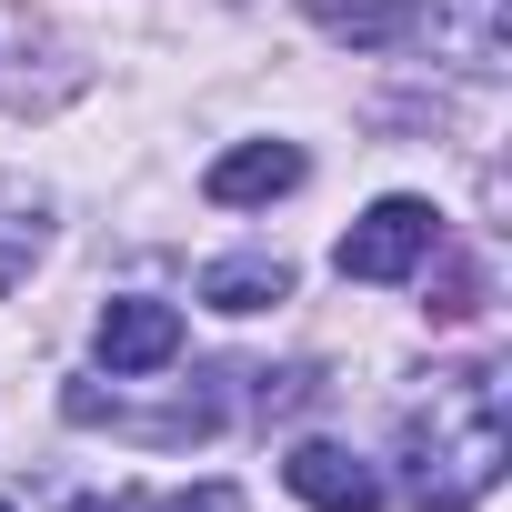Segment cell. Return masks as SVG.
<instances>
[{"instance_id": "obj_1", "label": "cell", "mask_w": 512, "mask_h": 512, "mask_svg": "<svg viewBox=\"0 0 512 512\" xmlns=\"http://www.w3.org/2000/svg\"><path fill=\"white\" fill-rule=\"evenodd\" d=\"M512 462L502 382L492 372H432V402L402 422V492L422 512H472Z\"/></svg>"}, {"instance_id": "obj_2", "label": "cell", "mask_w": 512, "mask_h": 512, "mask_svg": "<svg viewBox=\"0 0 512 512\" xmlns=\"http://www.w3.org/2000/svg\"><path fill=\"white\" fill-rule=\"evenodd\" d=\"M432 241H442V211L412 201V191H392V201H372L342 231V282H412Z\"/></svg>"}, {"instance_id": "obj_3", "label": "cell", "mask_w": 512, "mask_h": 512, "mask_svg": "<svg viewBox=\"0 0 512 512\" xmlns=\"http://www.w3.org/2000/svg\"><path fill=\"white\" fill-rule=\"evenodd\" d=\"M282 482H292L312 512H382V472L352 462L342 442H302V452L282 462Z\"/></svg>"}, {"instance_id": "obj_4", "label": "cell", "mask_w": 512, "mask_h": 512, "mask_svg": "<svg viewBox=\"0 0 512 512\" xmlns=\"http://www.w3.org/2000/svg\"><path fill=\"white\" fill-rule=\"evenodd\" d=\"M402 31H432V51H442V61L492 71V61H502V0H412Z\"/></svg>"}, {"instance_id": "obj_5", "label": "cell", "mask_w": 512, "mask_h": 512, "mask_svg": "<svg viewBox=\"0 0 512 512\" xmlns=\"http://www.w3.org/2000/svg\"><path fill=\"white\" fill-rule=\"evenodd\" d=\"M171 352H181V312L171 302H111L101 312V362L111 372H171Z\"/></svg>"}, {"instance_id": "obj_6", "label": "cell", "mask_w": 512, "mask_h": 512, "mask_svg": "<svg viewBox=\"0 0 512 512\" xmlns=\"http://www.w3.org/2000/svg\"><path fill=\"white\" fill-rule=\"evenodd\" d=\"M302 181V151L292 141H241V151H221L211 171H201V191L221 201V211H241V201H282Z\"/></svg>"}, {"instance_id": "obj_7", "label": "cell", "mask_w": 512, "mask_h": 512, "mask_svg": "<svg viewBox=\"0 0 512 512\" xmlns=\"http://www.w3.org/2000/svg\"><path fill=\"white\" fill-rule=\"evenodd\" d=\"M201 302H211V312H272V302H292V262H282V251L211 262V272H201Z\"/></svg>"}, {"instance_id": "obj_8", "label": "cell", "mask_w": 512, "mask_h": 512, "mask_svg": "<svg viewBox=\"0 0 512 512\" xmlns=\"http://www.w3.org/2000/svg\"><path fill=\"white\" fill-rule=\"evenodd\" d=\"M31 251H41V211H0V292L31 272Z\"/></svg>"}, {"instance_id": "obj_9", "label": "cell", "mask_w": 512, "mask_h": 512, "mask_svg": "<svg viewBox=\"0 0 512 512\" xmlns=\"http://www.w3.org/2000/svg\"><path fill=\"white\" fill-rule=\"evenodd\" d=\"M161 512H241V492H231V482H201V492H171Z\"/></svg>"}, {"instance_id": "obj_10", "label": "cell", "mask_w": 512, "mask_h": 512, "mask_svg": "<svg viewBox=\"0 0 512 512\" xmlns=\"http://www.w3.org/2000/svg\"><path fill=\"white\" fill-rule=\"evenodd\" d=\"M71 512H161V502H141V492H91V502H71Z\"/></svg>"}, {"instance_id": "obj_11", "label": "cell", "mask_w": 512, "mask_h": 512, "mask_svg": "<svg viewBox=\"0 0 512 512\" xmlns=\"http://www.w3.org/2000/svg\"><path fill=\"white\" fill-rule=\"evenodd\" d=\"M0 512H11V502H0Z\"/></svg>"}]
</instances>
